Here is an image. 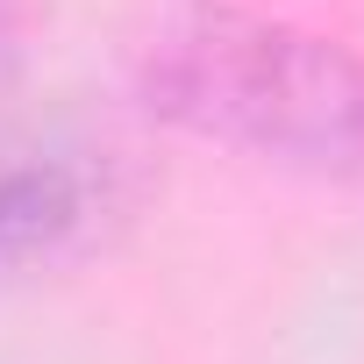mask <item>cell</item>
<instances>
[{
	"mask_svg": "<svg viewBox=\"0 0 364 364\" xmlns=\"http://www.w3.org/2000/svg\"><path fill=\"white\" fill-rule=\"evenodd\" d=\"M150 93L164 114L208 136L364 178V65L343 43L264 15L200 8L150 50Z\"/></svg>",
	"mask_w": 364,
	"mask_h": 364,
	"instance_id": "6da1fadb",
	"label": "cell"
},
{
	"mask_svg": "<svg viewBox=\"0 0 364 364\" xmlns=\"http://www.w3.org/2000/svg\"><path fill=\"white\" fill-rule=\"evenodd\" d=\"M79 215V193L65 171H15L0 178V250H36Z\"/></svg>",
	"mask_w": 364,
	"mask_h": 364,
	"instance_id": "7a4b0ae2",
	"label": "cell"
}]
</instances>
